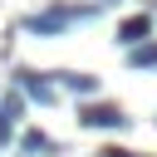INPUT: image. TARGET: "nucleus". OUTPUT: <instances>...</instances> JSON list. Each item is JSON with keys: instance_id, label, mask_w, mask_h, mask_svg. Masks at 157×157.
<instances>
[{"instance_id": "obj_1", "label": "nucleus", "mask_w": 157, "mask_h": 157, "mask_svg": "<svg viewBox=\"0 0 157 157\" xmlns=\"http://www.w3.org/2000/svg\"><path fill=\"white\" fill-rule=\"evenodd\" d=\"M69 20H78V10H74V5H54V10H44V15H29L25 29H29V34H59V29H69Z\"/></svg>"}, {"instance_id": "obj_2", "label": "nucleus", "mask_w": 157, "mask_h": 157, "mask_svg": "<svg viewBox=\"0 0 157 157\" xmlns=\"http://www.w3.org/2000/svg\"><path fill=\"white\" fill-rule=\"evenodd\" d=\"M78 123L83 128H128V113L118 103H88V108H78Z\"/></svg>"}, {"instance_id": "obj_3", "label": "nucleus", "mask_w": 157, "mask_h": 157, "mask_svg": "<svg viewBox=\"0 0 157 157\" xmlns=\"http://www.w3.org/2000/svg\"><path fill=\"white\" fill-rule=\"evenodd\" d=\"M147 34H152V15H128V20L118 25V44H128V49L147 44Z\"/></svg>"}, {"instance_id": "obj_4", "label": "nucleus", "mask_w": 157, "mask_h": 157, "mask_svg": "<svg viewBox=\"0 0 157 157\" xmlns=\"http://www.w3.org/2000/svg\"><path fill=\"white\" fill-rule=\"evenodd\" d=\"M49 78H59L69 93H83V98L98 93V78H93V74H78V69H64V74H49Z\"/></svg>"}, {"instance_id": "obj_5", "label": "nucleus", "mask_w": 157, "mask_h": 157, "mask_svg": "<svg viewBox=\"0 0 157 157\" xmlns=\"http://www.w3.org/2000/svg\"><path fill=\"white\" fill-rule=\"evenodd\" d=\"M20 83H25V93H29V98H39V103H54V88L44 83V74L25 69V74H20Z\"/></svg>"}, {"instance_id": "obj_6", "label": "nucleus", "mask_w": 157, "mask_h": 157, "mask_svg": "<svg viewBox=\"0 0 157 157\" xmlns=\"http://www.w3.org/2000/svg\"><path fill=\"white\" fill-rule=\"evenodd\" d=\"M128 64H132V69H157V39H147V44L128 49Z\"/></svg>"}, {"instance_id": "obj_7", "label": "nucleus", "mask_w": 157, "mask_h": 157, "mask_svg": "<svg viewBox=\"0 0 157 157\" xmlns=\"http://www.w3.org/2000/svg\"><path fill=\"white\" fill-rule=\"evenodd\" d=\"M15 118H20V98H15V93H10V98H5V103H0V142H5V137H10V128H15Z\"/></svg>"}, {"instance_id": "obj_8", "label": "nucleus", "mask_w": 157, "mask_h": 157, "mask_svg": "<svg viewBox=\"0 0 157 157\" xmlns=\"http://www.w3.org/2000/svg\"><path fill=\"white\" fill-rule=\"evenodd\" d=\"M20 147H25V152H44V147H49V137H44V132H25V137H20Z\"/></svg>"}, {"instance_id": "obj_9", "label": "nucleus", "mask_w": 157, "mask_h": 157, "mask_svg": "<svg viewBox=\"0 0 157 157\" xmlns=\"http://www.w3.org/2000/svg\"><path fill=\"white\" fill-rule=\"evenodd\" d=\"M98 157H137V152H128V147H103Z\"/></svg>"}]
</instances>
